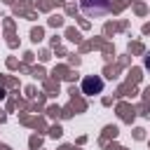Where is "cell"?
<instances>
[{
    "mask_svg": "<svg viewBox=\"0 0 150 150\" xmlns=\"http://www.w3.org/2000/svg\"><path fill=\"white\" fill-rule=\"evenodd\" d=\"M82 9L89 16H101L110 9V0H82Z\"/></svg>",
    "mask_w": 150,
    "mask_h": 150,
    "instance_id": "obj_1",
    "label": "cell"
},
{
    "mask_svg": "<svg viewBox=\"0 0 150 150\" xmlns=\"http://www.w3.org/2000/svg\"><path fill=\"white\" fill-rule=\"evenodd\" d=\"M82 91H84V94H89V96L101 94V91H103V80H101V77H96V75L84 77V80H82Z\"/></svg>",
    "mask_w": 150,
    "mask_h": 150,
    "instance_id": "obj_2",
    "label": "cell"
},
{
    "mask_svg": "<svg viewBox=\"0 0 150 150\" xmlns=\"http://www.w3.org/2000/svg\"><path fill=\"white\" fill-rule=\"evenodd\" d=\"M145 68L150 70V56H145Z\"/></svg>",
    "mask_w": 150,
    "mask_h": 150,
    "instance_id": "obj_3",
    "label": "cell"
}]
</instances>
